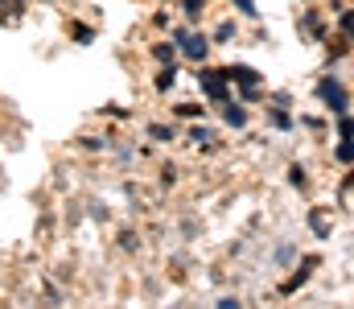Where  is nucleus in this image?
<instances>
[{"mask_svg": "<svg viewBox=\"0 0 354 309\" xmlns=\"http://www.w3.org/2000/svg\"><path fill=\"white\" fill-rule=\"evenodd\" d=\"M264 124L272 128V132H297V115H292V107H288V103H272V100H268Z\"/></svg>", "mask_w": 354, "mask_h": 309, "instance_id": "6e6552de", "label": "nucleus"}, {"mask_svg": "<svg viewBox=\"0 0 354 309\" xmlns=\"http://www.w3.org/2000/svg\"><path fill=\"white\" fill-rule=\"evenodd\" d=\"M284 182H288L292 190H309V186H313V178H309V165H305V161H288V169H284Z\"/></svg>", "mask_w": 354, "mask_h": 309, "instance_id": "2eb2a0df", "label": "nucleus"}, {"mask_svg": "<svg viewBox=\"0 0 354 309\" xmlns=\"http://www.w3.org/2000/svg\"><path fill=\"white\" fill-rule=\"evenodd\" d=\"M218 120H223V128L248 132V128H252V107L243 100H227V103H218Z\"/></svg>", "mask_w": 354, "mask_h": 309, "instance_id": "39448f33", "label": "nucleus"}, {"mask_svg": "<svg viewBox=\"0 0 354 309\" xmlns=\"http://www.w3.org/2000/svg\"><path fill=\"white\" fill-rule=\"evenodd\" d=\"M214 306H218V309H239L243 301H239V293H235V297H231V293H223V297H214Z\"/></svg>", "mask_w": 354, "mask_h": 309, "instance_id": "a878e982", "label": "nucleus"}, {"mask_svg": "<svg viewBox=\"0 0 354 309\" xmlns=\"http://www.w3.org/2000/svg\"><path fill=\"white\" fill-rule=\"evenodd\" d=\"M305 223H309L313 239H334V206H309Z\"/></svg>", "mask_w": 354, "mask_h": 309, "instance_id": "1a4fd4ad", "label": "nucleus"}, {"mask_svg": "<svg viewBox=\"0 0 354 309\" xmlns=\"http://www.w3.org/2000/svg\"><path fill=\"white\" fill-rule=\"evenodd\" d=\"M227 79H231L235 91H239V87H264V71H256L252 62H231V66H227Z\"/></svg>", "mask_w": 354, "mask_h": 309, "instance_id": "9d476101", "label": "nucleus"}, {"mask_svg": "<svg viewBox=\"0 0 354 309\" xmlns=\"http://www.w3.org/2000/svg\"><path fill=\"white\" fill-rule=\"evenodd\" d=\"M145 136H149L153 144H174L177 128H174V124H165V120H149V124H145Z\"/></svg>", "mask_w": 354, "mask_h": 309, "instance_id": "4468645a", "label": "nucleus"}, {"mask_svg": "<svg viewBox=\"0 0 354 309\" xmlns=\"http://www.w3.org/2000/svg\"><path fill=\"white\" fill-rule=\"evenodd\" d=\"M313 268H322V256H305L297 268H292V277L288 281H280V297H292L301 285H309V277H313Z\"/></svg>", "mask_w": 354, "mask_h": 309, "instance_id": "0eeeda50", "label": "nucleus"}, {"mask_svg": "<svg viewBox=\"0 0 354 309\" xmlns=\"http://www.w3.org/2000/svg\"><path fill=\"white\" fill-rule=\"evenodd\" d=\"M169 37L177 41V54H181V62H189V66H202V62H210L214 37H210L206 29H194V25L185 21V25H169Z\"/></svg>", "mask_w": 354, "mask_h": 309, "instance_id": "f257e3e1", "label": "nucleus"}, {"mask_svg": "<svg viewBox=\"0 0 354 309\" xmlns=\"http://www.w3.org/2000/svg\"><path fill=\"white\" fill-rule=\"evenodd\" d=\"M243 17H235V12H227L214 29H210V37H214V46H235L239 37H243V25H239Z\"/></svg>", "mask_w": 354, "mask_h": 309, "instance_id": "9b49d317", "label": "nucleus"}, {"mask_svg": "<svg viewBox=\"0 0 354 309\" xmlns=\"http://www.w3.org/2000/svg\"><path fill=\"white\" fill-rule=\"evenodd\" d=\"M313 95H317V103H322L330 115H342V111H351V87H346V83H342V75H334V71L317 75V83H313Z\"/></svg>", "mask_w": 354, "mask_h": 309, "instance_id": "f03ea898", "label": "nucleus"}, {"mask_svg": "<svg viewBox=\"0 0 354 309\" xmlns=\"http://www.w3.org/2000/svg\"><path fill=\"white\" fill-rule=\"evenodd\" d=\"M169 111H174V120H189V124L194 120H206V103H198V100H181Z\"/></svg>", "mask_w": 354, "mask_h": 309, "instance_id": "a211bd4d", "label": "nucleus"}, {"mask_svg": "<svg viewBox=\"0 0 354 309\" xmlns=\"http://www.w3.org/2000/svg\"><path fill=\"white\" fill-rule=\"evenodd\" d=\"M120 252H128V256L132 252H145V231L140 227H124L120 231Z\"/></svg>", "mask_w": 354, "mask_h": 309, "instance_id": "6ab92c4d", "label": "nucleus"}, {"mask_svg": "<svg viewBox=\"0 0 354 309\" xmlns=\"http://www.w3.org/2000/svg\"><path fill=\"white\" fill-rule=\"evenodd\" d=\"M334 33H338V37H346V41L354 46V4H346V8L334 17Z\"/></svg>", "mask_w": 354, "mask_h": 309, "instance_id": "aec40b11", "label": "nucleus"}, {"mask_svg": "<svg viewBox=\"0 0 354 309\" xmlns=\"http://www.w3.org/2000/svg\"><path fill=\"white\" fill-rule=\"evenodd\" d=\"M177 178H181V169H177L174 161H165L161 165V186H177Z\"/></svg>", "mask_w": 354, "mask_h": 309, "instance_id": "393cba45", "label": "nucleus"}, {"mask_svg": "<svg viewBox=\"0 0 354 309\" xmlns=\"http://www.w3.org/2000/svg\"><path fill=\"white\" fill-rule=\"evenodd\" d=\"M305 4H317V0H305Z\"/></svg>", "mask_w": 354, "mask_h": 309, "instance_id": "cd10ccee", "label": "nucleus"}, {"mask_svg": "<svg viewBox=\"0 0 354 309\" xmlns=\"http://www.w3.org/2000/svg\"><path fill=\"white\" fill-rule=\"evenodd\" d=\"M149 58L157 62V66H169V62H181V54H177V41L165 33V37H157L153 46H149Z\"/></svg>", "mask_w": 354, "mask_h": 309, "instance_id": "f8f14e48", "label": "nucleus"}, {"mask_svg": "<svg viewBox=\"0 0 354 309\" xmlns=\"http://www.w3.org/2000/svg\"><path fill=\"white\" fill-rule=\"evenodd\" d=\"M66 37H71L75 46H91V41H95V25L79 21V17H71V21H66Z\"/></svg>", "mask_w": 354, "mask_h": 309, "instance_id": "dca6fc26", "label": "nucleus"}, {"mask_svg": "<svg viewBox=\"0 0 354 309\" xmlns=\"http://www.w3.org/2000/svg\"><path fill=\"white\" fill-rule=\"evenodd\" d=\"M227 4H231L235 17H243V21H260V4H256V0H227Z\"/></svg>", "mask_w": 354, "mask_h": 309, "instance_id": "4be33fe9", "label": "nucleus"}, {"mask_svg": "<svg viewBox=\"0 0 354 309\" xmlns=\"http://www.w3.org/2000/svg\"><path fill=\"white\" fill-rule=\"evenodd\" d=\"M177 79H181L177 62H169V66H157V75H153V91H157V95H169V91L177 87Z\"/></svg>", "mask_w": 354, "mask_h": 309, "instance_id": "ddd939ff", "label": "nucleus"}, {"mask_svg": "<svg viewBox=\"0 0 354 309\" xmlns=\"http://www.w3.org/2000/svg\"><path fill=\"white\" fill-rule=\"evenodd\" d=\"M185 144L198 149V153H210V149H218V128L206 124V120H194V124L185 128Z\"/></svg>", "mask_w": 354, "mask_h": 309, "instance_id": "423d86ee", "label": "nucleus"}, {"mask_svg": "<svg viewBox=\"0 0 354 309\" xmlns=\"http://www.w3.org/2000/svg\"><path fill=\"white\" fill-rule=\"evenodd\" d=\"M297 33H301V37H309L313 46H322V41H326V33H330L326 12H322V8H301V17H297Z\"/></svg>", "mask_w": 354, "mask_h": 309, "instance_id": "20e7f679", "label": "nucleus"}, {"mask_svg": "<svg viewBox=\"0 0 354 309\" xmlns=\"http://www.w3.org/2000/svg\"><path fill=\"white\" fill-rule=\"evenodd\" d=\"M334 136H354V111L334 115Z\"/></svg>", "mask_w": 354, "mask_h": 309, "instance_id": "b1692460", "label": "nucleus"}, {"mask_svg": "<svg viewBox=\"0 0 354 309\" xmlns=\"http://www.w3.org/2000/svg\"><path fill=\"white\" fill-rule=\"evenodd\" d=\"M103 115H111V120H132V111H128V107H120V103L103 107Z\"/></svg>", "mask_w": 354, "mask_h": 309, "instance_id": "bb28decb", "label": "nucleus"}, {"mask_svg": "<svg viewBox=\"0 0 354 309\" xmlns=\"http://www.w3.org/2000/svg\"><path fill=\"white\" fill-rule=\"evenodd\" d=\"M330 157H334V165H354V136H334V149H330Z\"/></svg>", "mask_w": 354, "mask_h": 309, "instance_id": "f3484780", "label": "nucleus"}, {"mask_svg": "<svg viewBox=\"0 0 354 309\" xmlns=\"http://www.w3.org/2000/svg\"><path fill=\"white\" fill-rule=\"evenodd\" d=\"M206 4H210V0H177V12H181L189 25H198V21L206 17Z\"/></svg>", "mask_w": 354, "mask_h": 309, "instance_id": "412c9836", "label": "nucleus"}, {"mask_svg": "<svg viewBox=\"0 0 354 309\" xmlns=\"http://www.w3.org/2000/svg\"><path fill=\"white\" fill-rule=\"evenodd\" d=\"M194 83H198L202 100L214 103V107L231 100V79H227V66H210V62H202V66H194Z\"/></svg>", "mask_w": 354, "mask_h": 309, "instance_id": "7ed1b4c3", "label": "nucleus"}, {"mask_svg": "<svg viewBox=\"0 0 354 309\" xmlns=\"http://www.w3.org/2000/svg\"><path fill=\"white\" fill-rule=\"evenodd\" d=\"M297 256H301V247H297V243H280V252L272 256V264H276V268H288Z\"/></svg>", "mask_w": 354, "mask_h": 309, "instance_id": "5701e85b", "label": "nucleus"}]
</instances>
